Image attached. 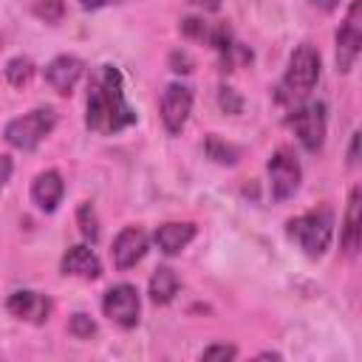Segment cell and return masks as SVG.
Segmentation results:
<instances>
[{"label": "cell", "mask_w": 362, "mask_h": 362, "mask_svg": "<svg viewBox=\"0 0 362 362\" xmlns=\"http://www.w3.org/2000/svg\"><path fill=\"white\" fill-rule=\"evenodd\" d=\"M76 223H79V232L85 240L96 243L99 240V218H96V209L90 201H82L79 209H76Z\"/></svg>", "instance_id": "20"}, {"label": "cell", "mask_w": 362, "mask_h": 362, "mask_svg": "<svg viewBox=\"0 0 362 362\" xmlns=\"http://www.w3.org/2000/svg\"><path fill=\"white\" fill-rule=\"evenodd\" d=\"M317 79H320V51L311 42H303L288 57L286 74L277 85V102L280 105L303 102L311 93V88L317 85Z\"/></svg>", "instance_id": "2"}, {"label": "cell", "mask_w": 362, "mask_h": 362, "mask_svg": "<svg viewBox=\"0 0 362 362\" xmlns=\"http://www.w3.org/2000/svg\"><path fill=\"white\" fill-rule=\"evenodd\" d=\"M311 6H317V8H322V11H334V8L339 6V0H311Z\"/></svg>", "instance_id": "28"}, {"label": "cell", "mask_w": 362, "mask_h": 362, "mask_svg": "<svg viewBox=\"0 0 362 362\" xmlns=\"http://www.w3.org/2000/svg\"><path fill=\"white\" fill-rule=\"evenodd\" d=\"M68 331H71L74 337H82V339H85V337H93V334H96V322H93L88 314H74Z\"/></svg>", "instance_id": "22"}, {"label": "cell", "mask_w": 362, "mask_h": 362, "mask_svg": "<svg viewBox=\"0 0 362 362\" xmlns=\"http://www.w3.org/2000/svg\"><path fill=\"white\" fill-rule=\"evenodd\" d=\"M235 356H238V348L226 345V342H215L201 351V359H235Z\"/></svg>", "instance_id": "23"}, {"label": "cell", "mask_w": 362, "mask_h": 362, "mask_svg": "<svg viewBox=\"0 0 362 362\" xmlns=\"http://www.w3.org/2000/svg\"><path fill=\"white\" fill-rule=\"evenodd\" d=\"M85 8H99V6H107V3H113V0H79Z\"/></svg>", "instance_id": "29"}, {"label": "cell", "mask_w": 362, "mask_h": 362, "mask_svg": "<svg viewBox=\"0 0 362 362\" xmlns=\"http://www.w3.org/2000/svg\"><path fill=\"white\" fill-rule=\"evenodd\" d=\"M3 74H6L11 88H25L31 82V76H34V62L28 57H14V59L6 62Z\"/></svg>", "instance_id": "19"}, {"label": "cell", "mask_w": 362, "mask_h": 362, "mask_svg": "<svg viewBox=\"0 0 362 362\" xmlns=\"http://www.w3.org/2000/svg\"><path fill=\"white\" fill-rule=\"evenodd\" d=\"M102 311L119 328H136L139 311H141V300H139L136 286H130V283L110 286L105 291V297H102Z\"/></svg>", "instance_id": "7"}, {"label": "cell", "mask_w": 362, "mask_h": 362, "mask_svg": "<svg viewBox=\"0 0 362 362\" xmlns=\"http://www.w3.org/2000/svg\"><path fill=\"white\" fill-rule=\"evenodd\" d=\"M85 74V62L79 57H71V54H62V57H54L48 65H45V82L59 93V96H71L76 82L82 79Z\"/></svg>", "instance_id": "11"}, {"label": "cell", "mask_w": 362, "mask_h": 362, "mask_svg": "<svg viewBox=\"0 0 362 362\" xmlns=\"http://www.w3.org/2000/svg\"><path fill=\"white\" fill-rule=\"evenodd\" d=\"M269 189H272V198L274 201H288L297 189H300V181H303V170H300V161L297 156L288 150V147H280L269 164Z\"/></svg>", "instance_id": "5"}, {"label": "cell", "mask_w": 362, "mask_h": 362, "mask_svg": "<svg viewBox=\"0 0 362 362\" xmlns=\"http://www.w3.org/2000/svg\"><path fill=\"white\" fill-rule=\"evenodd\" d=\"M288 127L294 130V136L300 139V144L308 153H317L325 141V105L305 102V105L294 107L288 116Z\"/></svg>", "instance_id": "6"}, {"label": "cell", "mask_w": 362, "mask_h": 362, "mask_svg": "<svg viewBox=\"0 0 362 362\" xmlns=\"http://www.w3.org/2000/svg\"><path fill=\"white\" fill-rule=\"evenodd\" d=\"M161 122H164V130L170 136H178L189 119V110H192V90L181 82H170L161 93Z\"/></svg>", "instance_id": "9"}, {"label": "cell", "mask_w": 362, "mask_h": 362, "mask_svg": "<svg viewBox=\"0 0 362 362\" xmlns=\"http://www.w3.org/2000/svg\"><path fill=\"white\" fill-rule=\"evenodd\" d=\"M62 195H65V181L57 170H45L31 181V201L42 212H54L59 206Z\"/></svg>", "instance_id": "13"}, {"label": "cell", "mask_w": 362, "mask_h": 362, "mask_svg": "<svg viewBox=\"0 0 362 362\" xmlns=\"http://www.w3.org/2000/svg\"><path fill=\"white\" fill-rule=\"evenodd\" d=\"M359 164V130L351 136V147H348V167Z\"/></svg>", "instance_id": "26"}, {"label": "cell", "mask_w": 362, "mask_h": 362, "mask_svg": "<svg viewBox=\"0 0 362 362\" xmlns=\"http://www.w3.org/2000/svg\"><path fill=\"white\" fill-rule=\"evenodd\" d=\"M34 14L40 20H45V23H59L62 14H65V6H62V0H37L34 3Z\"/></svg>", "instance_id": "21"}, {"label": "cell", "mask_w": 362, "mask_h": 362, "mask_svg": "<svg viewBox=\"0 0 362 362\" xmlns=\"http://www.w3.org/2000/svg\"><path fill=\"white\" fill-rule=\"evenodd\" d=\"M11 170H14V164H11V158L0 153V189H3L6 184H8V178H11Z\"/></svg>", "instance_id": "25"}, {"label": "cell", "mask_w": 362, "mask_h": 362, "mask_svg": "<svg viewBox=\"0 0 362 362\" xmlns=\"http://www.w3.org/2000/svg\"><path fill=\"white\" fill-rule=\"evenodd\" d=\"M221 107L229 110V113H238L240 110V99L235 96L232 88H221Z\"/></svg>", "instance_id": "24"}, {"label": "cell", "mask_w": 362, "mask_h": 362, "mask_svg": "<svg viewBox=\"0 0 362 362\" xmlns=\"http://www.w3.org/2000/svg\"><path fill=\"white\" fill-rule=\"evenodd\" d=\"M178 288H181L178 274H175L170 266H158V269L153 272V277H150V288H147V291H150V300H153L156 305H167V303L175 300Z\"/></svg>", "instance_id": "17"}, {"label": "cell", "mask_w": 362, "mask_h": 362, "mask_svg": "<svg viewBox=\"0 0 362 362\" xmlns=\"http://www.w3.org/2000/svg\"><path fill=\"white\" fill-rule=\"evenodd\" d=\"M62 274H74V277H82V280H96L102 274V263L96 257V252L90 246H71L65 255H62Z\"/></svg>", "instance_id": "14"}, {"label": "cell", "mask_w": 362, "mask_h": 362, "mask_svg": "<svg viewBox=\"0 0 362 362\" xmlns=\"http://www.w3.org/2000/svg\"><path fill=\"white\" fill-rule=\"evenodd\" d=\"M147 249H150L147 232H144L141 226H124V229L116 235L113 249H110L113 266L122 269V272H124V269H133V266L147 255Z\"/></svg>", "instance_id": "10"}, {"label": "cell", "mask_w": 362, "mask_h": 362, "mask_svg": "<svg viewBox=\"0 0 362 362\" xmlns=\"http://www.w3.org/2000/svg\"><path fill=\"white\" fill-rule=\"evenodd\" d=\"M204 150H206V156L212 158V161H218V164H235L238 158H240V147H235V144H229V141H223L221 136H206V141H204Z\"/></svg>", "instance_id": "18"}, {"label": "cell", "mask_w": 362, "mask_h": 362, "mask_svg": "<svg viewBox=\"0 0 362 362\" xmlns=\"http://www.w3.org/2000/svg\"><path fill=\"white\" fill-rule=\"evenodd\" d=\"M359 187H351L348 195V209H345V221H342V249L345 255H356L359 252V240H362V226H359Z\"/></svg>", "instance_id": "16"}, {"label": "cell", "mask_w": 362, "mask_h": 362, "mask_svg": "<svg viewBox=\"0 0 362 362\" xmlns=\"http://www.w3.org/2000/svg\"><path fill=\"white\" fill-rule=\"evenodd\" d=\"M187 3L201 8V11H218L221 8V0H187Z\"/></svg>", "instance_id": "27"}, {"label": "cell", "mask_w": 362, "mask_h": 362, "mask_svg": "<svg viewBox=\"0 0 362 362\" xmlns=\"http://www.w3.org/2000/svg\"><path fill=\"white\" fill-rule=\"evenodd\" d=\"M286 232L291 240H297V246L308 257H322L331 243V235H334V215L328 206L303 212L286 223Z\"/></svg>", "instance_id": "3"}, {"label": "cell", "mask_w": 362, "mask_h": 362, "mask_svg": "<svg viewBox=\"0 0 362 362\" xmlns=\"http://www.w3.org/2000/svg\"><path fill=\"white\" fill-rule=\"evenodd\" d=\"M54 124H57L54 107H34L31 113L11 119V122L6 124V130H3V136H6V141H8L11 147L31 153V150H37L40 141L54 130Z\"/></svg>", "instance_id": "4"}, {"label": "cell", "mask_w": 362, "mask_h": 362, "mask_svg": "<svg viewBox=\"0 0 362 362\" xmlns=\"http://www.w3.org/2000/svg\"><path fill=\"white\" fill-rule=\"evenodd\" d=\"M195 238V226L192 223H178V221H170V223H161L153 235L156 246L164 252V255H178L189 240Z\"/></svg>", "instance_id": "15"}, {"label": "cell", "mask_w": 362, "mask_h": 362, "mask_svg": "<svg viewBox=\"0 0 362 362\" xmlns=\"http://www.w3.org/2000/svg\"><path fill=\"white\" fill-rule=\"evenodd\" d=\"M362 3L354 0L348 14H345V23L337 28V71L339 74H348L359 57V48H362Z\"/></svg>", "instance_id": "8"}, {"label": "cell", "mask_w": 362, "mask_h": 362, "mask_svg": "<svg viewBox=\"0 0 362 362\" xmlns=\"http://www.w3.org/2000/svg\"><path fill=\"white\" fill-rule=\"evenodd\" d=\"M6 308L17 317V320H25V322H34V325H42L48 317H51V300L48 294L42 291H31V288H23V291H14L8 300H6Z\"/></svg>", "instance_id": "12"}, {"label": "cell", "mask_w": 362, "mask_h": 362, "mask_svg": "<svg viewBox=\"0 0 362 362\" xmlns=\"http://www.w3.org/2000/svg\"><path fill=\"white\" fill-rule=\"evenodd\" d=\"M136 122V110L124 99V79L122 71L113 65H99L88 82V105H85V124L96 133L113 136Z\"/></svg>", "instance_id": "1"}]
</instances>
